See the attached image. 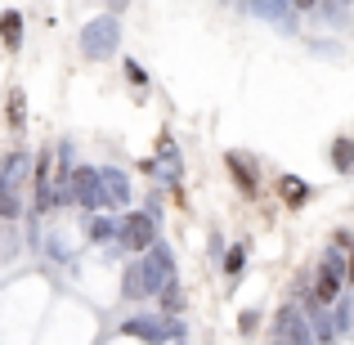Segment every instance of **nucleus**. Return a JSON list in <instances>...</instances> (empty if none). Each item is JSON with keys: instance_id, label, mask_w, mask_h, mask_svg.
Returning a JSON list of instances; mask_svg holds the SVG:
<instances>
[{"instance_id": "nucleus-1", "label": "nucleus", "mask_w": 354, "mask_h": 345, "mask_svg": "<svg viewBox=\"0 0 354 345\" xmlns=\"http://www.w3.org/2000/svg\"><path fill=\"white\" fill-rule=\"evenodd\" d=\"M341 292H346V247L332 242V247L323 251L319 269H314V296H319L323 305H337Z\"/></svg>"}, {"instance_id": "nucleus-2", "label": "nucleus", "mask_w": 354, "mask_h": 345, "mask_svg": "<svg viewBox=\"0 0 354 345\" xmlns=\"http://www.w3.org/2000/svg\"><path fill=\"white\" fill-rule=\"evenodd\" d=\"M117 45H121V23H117V14L95 18V23H86V32H81V54H86L90 63L113 59Z\"/></svg>"}, {"instance_id": "nucleus-3", "label": "nucleus", "mask_w": 354, "mask_h": 345, "mask_svg": "<svg viewBox=\"0 0 354 345\" xmlns=\"http://www.w3.org/2000/svg\"><path fill=\"white\" fill-rule=\"evenodd\" d=\"M157 238V220L148 216V211H126V216L117 220V242L121 251H135V256H144L148 247H153Z\"/></svg>"}, {"instance_id": "nucleus-4", "label": "nucleus", "mask_w": 354, "mask_h": 345, "mask_svg": "<svg viewBox=\"0 0 354 345\" xmlns=\"http://www.w3.org/2000/svg\"><path fill=\"white\" fill-rule=\"evenodd\" d=\"M139 265H144V283H148V296H157V292H162L166 283H171V278H180V274H175V251L166 247L162 238H153V247H148L144 256H139Z\"/></svg>"}, {"instance_id": "nucleus-5", "label": "nucleus", "mask_w": 354, "mask_h": 345, "mask_svg": "<svg viewBox=\"0 0 354 345\" xmlns=\"http://www.w3.org/2000/svg\"><path fill=\"white\" fill-rule=\"evenodd\" d=\"M130 207V180L117 166L99 171V211H126Z\"/></svg>"}, {"instance_id": "nucleus-6", "label": "nucleus", "mask_w": 354, "mask_h": 345, "mask_svg": "<svg viewBox=\"0 0 354 345\" xmlns=\"http://www.w3.org/2000/svg\"><path fill=\"white\" fill-rule=\"evenodd\" d=\"M269 337H274V341H314V332H310V319H305L301 305H283V310L274 314Z\"/></svg>"}, {"instance_id": "nucleus-7", "label": "nucleus", "mask_w": 354, "mask_h": 345, "mask_svg": "<svg viewBox=\"0 0 354 345\" xmlns=\"http://www.w3.org/2000/svg\"><path fill=\"white\" fill-rule=\"evenodd\" d=\"M72 202L81 211H99V171L95 166H72Z\"/></svg>"}, {"instance_id": "nucleus-8", "label": "nucleus", "mask_w": 354, "mask_h": 345, "mask_svg": "<svg viewBox=\"0 0 354 345\" xmlns=\"http://www.w3.org/2000/svg\"><path fill=\"white\" fill-rule=\"evenodd\" d=\"M225 166H229V175H234V184L242 193L260 189V162L251 153H238V148H234V153H225Z\"/></svg>"}, {"instance_id": "nucleus-9", "label": "nucleus", "mask_w": 354, "mask_h": 345, "mask_svg": "<svg viewBox=\"0 0 354 345\" xmlns=\"http://www.w3.org/2000/svg\"><path fill=\"white\" fill-rule=\"evenodd\" d=\"M162 328H166V314H135V319L121 323V332L139 341H162Z\"/></svg>"}, {"instance_id": "nucleus-10", "label": "nucleus", "mask_w": 354, "mask_h": 345, "mask_svg": "<svg viewBox=\"0 0 354 345\" xmlns=\"http://www.w3.org/2000/svg\"><path fill=\"white\" fill-rule=\"evenodd\" d=\"M328 162H332V171H337V175H354V139H350V135L332 139Z\"/></svg>"}, {"instance_id": "nucleus-11", "label": "nucleus", "mask_w": 354, "mask_h": 345, "mask_svg": "<svg viewBox=\"0 0 354 345\" xmlns=\"http://www.w3.org/2000/svg\"><path fill=\"white\" fill-rule=\"evenodd\" d=\"M18 216H23V193H18V184H9L5 175H0V220L14 225Z\"/></svg>"}, {"instance_id": "nucleus-12", "label": "nucleus", "mask_w": 354, "mask_h": 345, "mask_svg": "<svg viewBox=\"0 0 354 345\" xmlns=\"http://www.w3.org/2000/svg\"><path fill=\"white\" fill-rule=\"evenodd\" d=\"M27 171H32V157L23 153V148H14V153L5 157V162H0V175H5L9 184H18V189H23V180H27Z\"/></svg>"}, {"instance_id": "nucleus-13", "label": "nucleus", "mask_w": 354, "mask_h": 345, "mask_svg": "<svg viewBox=\"0 0 354 345\" xmlns=\"http://www.w3.org/2000/svg\"><path fill=\"white\" fill-rule=\"evenodd\" d=\"M251 9H256L260 18H269V23H287L292 27V0H251Z\"/></svg>"}, {"instance_id": "nucleus-14", "label": "nucleus", "mask_w": 354, "mask_h": 345, "mask_svg": "<svg viewBox=\"0 0 354 345\" xmlns=\"http://www.w3.org/2000/svg\"><path fill=\"white\" fill-rule=\"evenodd\" d=\"M0 41H5V50H18V45H23V14H18V9H5V14H0Z\"/></svg>"}, {"instance_id": "nucleus-15", "label": "nucleus", "mask_w": 354, "mask_h": 345, "mask_svg": "<svg viewBox=\"0 0 354 345\" xmlns=\"http://www.w3.org/2000/svg\"><path fill=\"white\" fill-rule=\"evenodd\" d=\"M157 153H162L166 162H180V157H175V144H171V139H162V148H157ZM144 171H148V175H157V180H166V184L180 180V166H166V171H162L157 162H144Z\"/></svg>"}, {"instance_id": "nucleus-16", "label": "nucleus", "mask_w": 354, "mask_h": 345, "mask_svg": "<svg viewBox=\"0 0 354 345\" xmlns=\"http://www.w3.org/2000/svg\"><path fill=\"white\" fill-rule=\"evenodd\" d=\"M86 238L90 242H108V247H113V242H117V220L113 216H90L86 220Z\"/></svg>"}, {"instance_id": "nucleus-17", "label": "nucleus", "mask_w": 354, "mask_h": 345, "mask_svg": "<svg viewBox=\"0 0 354 345\" xmlns=\"http://www.w3.org/2000/svg\"><path fill=\"white\" fill-rule=\"evenodd\" d=\"M278 193H283L287 207H301V202H310V184L296 180V175H283V180H278Z\"/></svg>"}, {"instance_id": "nucleus-18", "label": "nucleus", "mask_w": 354, "mask_h": 345, "mask_svg": "<svg viewBox=\"0 0 354 345\" xmlns=\"http://www.w3.org/2000/svg\"><path fill=\"white\" fill-rule=\"evenodd\" d=\"M121 296H126V301H144V296H148V283H144V265H139V260H135V265L126 269V283H121Z\"/></svg>"}, {"instance_id": "nucleus-19", "label": "nucleus", "mask_w": 354, "mask_h": 345, "mask_svg": "<svg viewBox=\"0 0 354 345\" xmlns=\"http://www.w3.org/2000/svg\"><path fill=\"white\" fill-rule=\"evenodd\" d=\"M350 328H354V305L346 301V292H341L337 310H332V332H337V337H350Z\"/></svg>"}, {"instance_id": "nucleus-20", "label": "nucleus", "mask_w": 354, "mask_h": 345, "mask_svg": "<svg viewBox=\"0 0 354 345\" xmlns=\"http://www.w3.org/2000/svg\"><path fill=\"white\" fill-rule=\"evenodd\" d=\"M157 301H162V314H180L184 310V287H180V278H171V283L157 292Z\"/></svg>"}, {"instance_id": "nucleus-21", "label": "nucleus", "mask_w": 354, "mask_h": 345, "mask_svg": "<svg viewBox=\"0 0 354 345\" xmlns=\"http://www.w3.org/2000/svg\"><path fill=\"white\" fill-rule=\"evenodd\" d=\"M242 269H247V242H234V247L225 251V274H229V278H238Z\"/></svg>"}, {"instance_id": "nucleus-22", "label": "nucleus", "mask_w": 354, "mask_h": 345, "mask_svg": "<svg viewBox=\"0 0 354 345\" xmlns=\"http://www.w3.org/2000/svg\"><path fill=\"white\" fill-rule=\"evenodd\" d=\"M23 104H27V99H23V90H9V126H14V130H23Z\"/></svg>"}, {"instance_id": "nucleus-23", "label": "nucleus", "mask_w": 354, "mask_h": 345, "mask_svg": "<svg viewBox=\"0 0 354 345\" xmlns=\"http://www.w3.org/2000/svg\"><path fill=\"white\" fill-rule=\"evenodd\" d=\"M256 328H260V314H256V310H242V314H238V332H242V337H251Z\"/></svg>"}, {"instance_id": "nucleus-24", "label": "nucleus", "mask_w": 354, "mask_h": 345, "mask_svg": "<svg viewBox=\"0 0 354 345\" xmlns=\"http://www.w3.org/2000/svg\"><path fill=\"white\" fill-rule=\"evenodd\" d=\"M121 68H126V77H130V86H148V72H144V68H139V63H135V59H126V63H121Z\"/></svg>"}, {"instance_id": "nucleus-25", "label": "nucleus", "mask_w": 354, "mask_h": 345, "mask_svg": "<svg viewBox=\"0 0 354 345\" xmlns=\"http://www.w3.org/2000/svg\"><path fill=\"white\" fill-rule=\"evenodd\" d=\"M346 287H354V242H350V251H346Z\"/></svg>"}, {"instance_id": "nucleus-26", "label": "nucleus", "mask_w": 354, "mask_h": 345, "mask_svg": "<svg viewBox=\"0 0 354 345\" xmlns=\"http://www.w3.org/2000/svg\"><path fill=\"white\" fill-rule=\"evenodd\" d=\"M296 14H310V9H319V0H292Z\"/></svg>"}, {"instance_id": "nucleus-27", "label": "nucleus", "mask_w": 354, "mask_h": 345, "mask_svg": "<svg viewBox=\"0 0 354 345\" xmlns=\"http://www.w3.org/2000/svg\"><path fill=\"white\" fill-rule=\"evenodd\" d=\"M341 5H354V0H341Z\"/></svg>"}]
</instances>
